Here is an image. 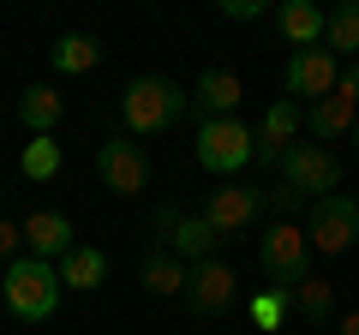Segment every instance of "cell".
Segmentation results:
<instances>
[{
	"mask_svg": "<svg viewBox=\"0 0 359 335\" xmlns=\"http://www.w3.org/2000/svg\"><path fill=\"white\" fill-rule=\"evenodd\" d=\"M192 108V90L174 84V78H132L126 96H120V120H126V138H150V132H168L180 114Z\"/></svg>",
	"mask_w": 359,
	"mask_h": 335,
	"instance_id": "obj_1",
	"label": "cell"
},
{
	"mask_svg": "<svg viewBox=\"0 0 359 335\" xmlns=\"http://www.w3.org/2000/svg\"><path fill=\"white\" fill-rule=\"evenodd\" d=\"M0 299H6V306H13V317H25V323L54 317V306H60V270H54V264H42V258L6 264Z\"/></svg>",
	"mask_w": 359,
	"mask_h": 335,
	"instance_id": "obj_2",
	"label": "cell"
},
{
	"mask_svg": "<svg viewBox=\"0 0 359 335\" xmlns=\"http://www.w3.org/2000/svg\"><path fill=\"white\" fill-rule=\"evenodd\" d=\"M257 264H264V275L276 282V294H294L311 275V240L294 221H269L264 240H257Z\"/></svg>",
	"mask_w": 359,
	"mask_h": 335,
	"instance_id": "obj_3",
	"label": "cell"
},
{
	"mask_svg": "<svg viewBox=\"0 0 359 335\" xmlns=\"http://www.w3.org/2000/svg\"><path fill=\"white\" fill-rule=\"evenodd\" d=\"M264 186H245V180H222L216 192L204 198V210L198 216L210 221V228L222 233V240H240V233H252L257 228V216H264Z\"/></svg>",
	"mask_w": 359,
	"mask_h": 335,
	"instance_id": "obj_4",
	"label": "cell"
},
{
	"mask_svg": "<svg viewBox=\"0 0 359 335\" xmlns=\"http://www.w3.org/2000/svg\"><path fill=\"white\" fill-rule=\"evenodd\" d=\"M192 156H198V168L233 180V174L252 162V126H245V120H204L198 138H192Z\"/></svg>",
	"mask_w": 359,
	"mask_h": 335,
	"instance_id": "obj_5",
	"label": "cell"
},
{
	"mask_svg": "<svg viewBox=\"0 0 359 335\" xmlns=\"http://www.w3.org/2000/svg\"><path fill=\"white\" fill-rule=\"evenodd\" d=\"M306 240H311V252H323V258L353 252V240H359V204H353L347 192L318 198V204H311V216H306Z\"/></svg>",
	"mask_w": 359,
	"mask_h": 335,
	"instance_id": "obj_6",
	"label": "cell"
},
{
	"mask_svg": "<svg viewBox=\"0 0 359 335\" xmlns=\"http://www.w3.org/2000/svg\"><path fill=\"white\" fill-rule=\"evenodd\" d=\"M156 233H162L168 240V252H174V258H186V264H204V258H222V233L210 228L204 216H186V210L180 204H162L156 210Z\"/></svg>",
	"mask_w": 359,
	"mask_h": 335,
	"instance_id": "obj_7",
	"label": "cell"
},
{
	"mask_svg": "<svg viewBox=\"0 0 359 335\" xmlns=\"http://www.w3.org/2000/svg\"><path fill=\"white\" fill-rule=\"evenodd\" d=\"M96 174H102V186L114 198H138L144 186H150V156H144V144L138 138H108L102 150H96Z\"/></svg>",
	"mask_w": 359,
	"mask_h": 335,
	"instance_id": "obj_8",
	"label": "cell"
},
{
	"mask_svg": "<svg viewBox=\"0 0 359 335\" xmlns=\"http://www.w3.org/2000/svg\"><path fill=\"white\" fill-rule=\"evenodd\" d=\"M282 180L294 186L299 198H330L335 186H341V162H335V150H323V144H294V150L282 156Z\"/></svg>",
	"mask_w": 359,
	"mask_h": 335,
	"instance_id": "obj_9",
	"label": "cell"
},
{
	"mask_svg": "<svg viewBox=\"0 0 359 335\" xmlns=\"http://www.w3.org/2000/svg\"><path fill=\"white\" fill-rule=\"evenodd\" d=\"M335 84H341V60H335L330 48H299L294 60H287V72H282V90H287V102H323V96H335Z\"/></svg>",
	"mask_w": 359,
	"mask_h": 335,
	"instance_id": "obj_10",
	"label": "cell"
},
{
	"mask_svg": "<svg viewBox=\"0 0 359 335\" xmlns=\"http://www.w3.org/2000/svg\"><path fill=\"white\" fill-rule=\"evenodd\" d=\"M299 120H306V114H299V102H287V96H282V102H269L264 126L252 132V162L282 168V156L299 144Z\"/></svg>",
	"mask_w": 359,
	"mask_h": 335,
	"instance_id": "obj_11",
	"label": "cell"
},
{
	"mask_svg": "<svg viewBox=\"0 0 359 335\" xmlns=\"http://www.w3.org/2000/svg\"><path fill=\"white\" fill-rule=\"evenodd\" d=\"M233 270L222 258H204V264H192V275H186V306L198 311V317H216V311H228L233 306Z\"/></svg>",
	"mask_w": 359,
	"mask_h": 335,
	"instance_id": "obj_12",
	"label": "cell"
},
{
	"mask_svg": "<svg viewBox=\"0 0 359 335\" xmlns=\"http://www.w3.org/2000/svg\"><path fill=\"white\" fill-rule=\"evenodd\" d=\"M25 245H30V258L54 264V258H66L78 240H72V221H66L60 210H30L25 216Z\"/></svg>",
	"mask_w": 359,
	"mask_h": 335,
	"instance_id": "obj_13",
	"label": "cell"
},
{
	"mask_svg": "<svg viewBox=\"0 0 359 335\" xmlns=\"http://www.w3.org/2000/svg\"><path fill=\"white\" fill-rule=\"evenodd\" d=\"M240 96H245V84H240V72H233V66H204V78H198L192 102L204 108V120H233Z\"/></svg>",
	"mask_w": 359,
	"mask_h": 335,
	"instance_id": "obj_14",
	"label": "cell"
},
{
	"mask_svg": "<svg viewBox=\"0 0 359 335\" xmlns=\"http://www.w3.org/2000/svg\"><path fill=\"white\" fill-rule=\"evenodd\" d=\"M323 6H311V0H282L276 6V30H282L287 42H294V54L299 48H323Z\"/></svg>",
	"mask_w": 359,
	"mask_h": 335,
	"instance_id": "obj_15",
	"label": "cell"
},
{
	"mask_svg": "<svg viewBox=\"0 0 359 335\" xmlns=\"http://www.w3.org/2000/svg\"><path fill=\"white\" fill-rule=\"evenodd\" d=\"M353 126H359V102H347L341 90L306 108V132H311V138H323V144H330V138H347Z\"/></svg>",
	"mask_w": 359,
	"mask_h": 335,
	"instance_id": "obj_16",
	"label": "cell"
},
{
	"mask_svg": "<svg viewBox=\"0 0 359 335\" xmlns=\"http://www.w3.org/2000/svg\"><path fill=\"white\" fill-rule=\"evenodd\" d=\"M102 282H108V252H96V245H72V252L60 258V287L96 294Z\"/></svg>",
	"mask_w": 359,
	"mask_h": 335,
	"instance_id": "obj_17",
	"label": "cell"
},
{
	"mask_svg": "<svg viewBox=\"0 0 359 335\" xmlns=\"http://www.w3.org/2000/svg\"><path fill=\"white\" fill-rule=\"evenodd\" d=\"M60 114H66V96L48 90V84H30V90L18 96V120H25L36 138H48V132L60 126Z\"/></svg>",
	"mask_w": 359,
	"mask_h": 335,
	"instance_id": "obj_18",
	"label": "cell"
},
{
	"mask_svg": "<svg viewBox=\"0 0 359 335\" xmlns=\"http://www.w3.org/2000/svg\"><path fill=\"white\" fill-rule=\"evenodd\" d=\"M138 275H144V287H150L156 299H168V294H186V275H192V264L174 258V252H150Z\"/></svg>",
	"mask_w": 359,
	"mask_h": 335,
	"instance_id": "obj_19",
	"label": "cell"
},
{
	"mask_svg": "<svg viewBox=\"0 0 359 335\" xmlns=\"http://www.w3.org/2000/svg\"><path fill=\"white\" fill-rule=\"evenodd\" d=\"M323 48L335 54V60H359V0H341L330 18H323Z\"/></svg>",
	"mask_w": 359,
	"mask_h": 335,
	"instance_id": "obj_20",
	"label": "cell"
},
{
	"mask_svg": "<svg viewBox=\"0 0 359 335\" xmlns=\"http://www.w3.org/2000/svg\"><path fill=\"white\" fill-rule=\"evenodd\" d=\"M48 60H54V72H96V66H102V42L96 36H84V30H78V36H60L48 48Z\"/></svg>",
	"mask_w": 359,
	"mask_h": 335,
	"instance_id": "obj_21",
	"label": "cell"
},
{
	"mask_svg": "<svg viewBox=\"0 0 359 335\" xmlns=\"http://www.w3.org/2000/svg\"><path fill=\"white\" fill-rule=\"evenodd\" d=\"M287 299H294V311H299V317H311V323H330V311H335V287L323 282V275H306Z\"/></svg>",
	"mask_w": 359,
	"mask_h": 335,
	"instance_id": "obj_22",
	"label": "cell"
},
{
	"mask_svg": "<svg viewBox=\"0 0 359 335\" xmlns=\"http://www.w3.org/2000/svg\"><path fill=\"white\" fill-rule=\"evenodd\" d=\"M287 311H294V299H287V294H257V299H252V317H257V329H264V335L282 329Z\"/></svg>",
	"mask_w": 359,
	"mask_h": 335,
	"instance_id": "obj_23",
	"label": "cell"
},
{
	"mask_svg": "<svg viewBox=\"0 0 359 335\" xmlns=\"http://www.w3.org/2000/svg\"><path fill=\"white\" fill-rule=\"evenodd\" d=\"M54 168H60V144H54V138H36V144L25 150V174H30V180H48Z\"/></svg>",
	"mask_w": 359,
	"mask_h": 335,
	"instance_id": "obj_24",
	"label": "cell"
},
{
	"mask_svg": "<svg viewBox=\"0 0 359 335\" xmlns=\"http://www.w3.org/2000/svg\"><path fill=\"white\" fill-rule=\"evenodd\" d=\"M264 204H269V210H282V216H287V210H299V192H294V186L282 180V186H269V192H264Z\"/></svg>",
	"mask_w": 359,
	"mask_h": 335,
	"instance_id": "obj_25",
	"label": "cell"
},
{
	"mask_svg": "<svg viewBox=\"0 0 359 335\" xmlns=\"http://www.w3.org/2000/svg\"><path fill=\"white\" fill-rule=\"evenodd\" d=\"M18 245H25V228L0 221V258H6V264H18Z\"/></svg>",
	"mask_w": 359,
	"mask_h": 335,
	"instance_id": "obj_26",
	"label": "cell"
},
{
	"mask_svg": "<svg viewBox=\"0 0 359 335\" xmlns=\"http://www.w3.org/2000/svg\"><path fill=\"white\" fill-rule=\"evenodd\" d=\"M228 18H264V0H222Z\"/></svg>",
	"mask_w": 359,
	"mask_h": 335,
	"instance_id": "obj_27",
	"label": "cell"
},
{
	"mask_svg": "<svg viewBox=\"0 0 359 335\" xmlns=\"http://www.w3.org/2000/svg\"><path fill=\"white\" fill-rule=\"evenodd\" d=\"M335 90H341L347 102H359V60H347V66H341V84H335Z\"/></svg>",
	"mask_w": 359,
	"mask_h": 335,
	"instance_id": "obj_28",
	"label": "cell"
},
{
	"mask_svg": "<svg viewBox=\"0 0 359 335\" xmlns=\"http://www.w3.org/2000/svg\"><path fill=\"white\" fill-rule=\"evenodd\" d=\"M335 335H359V311H347V317H341V329H335Z\"/></svg>",
	"mask_w": 359,
	"mask_h": 335,
	"instance_id": "obj_29",
	"label": "cell"
},
{
	"mask_svg": "<svg viewBox=\"0 0 359 335\" xmlns=\"http://www.w3.org/2000/svg\"><path fill=\"white\" fill-rule=\"evenodd\" d=\"M353 144H359V126H353Z\"/></svg>",
	"mask_w": 359,
	"mask_h": 335,
	"instance_id": "obj_30",
	"label": "cell"
}]
</instances>
